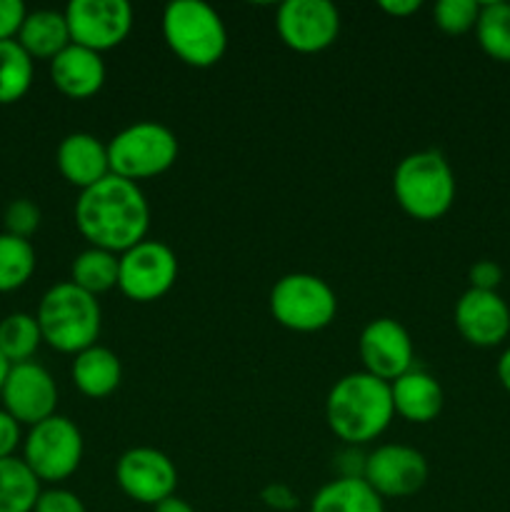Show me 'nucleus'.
Listing matches in <instances>:
<instances>
[{
    "instance_id": "nucleus-30",
    "label": "nucleus",
    "mask_w": 510,
    "mask_h": 512,
    "mask_svg": "<svg viewBox=\"0 0 510 512\" xmlns=\"http://www.w3.org/2000/svg\"><path fill=\"white\" fill-rule=\"evenodd\" d=\"M40 208L30 198H15L10 200L8 208L3 213L5 233L15 235V238L30 240V235L40 228Z\"/></svg>"
},
{
    "instance_id": "nucleus-19",
    "label": "nucleus",
    "mask_w": 510,
    "mask_h": 512,
    "mask_svg": "<svg viewBox=\"0 0 510 512\" xmlns=\"http://www.w3.org/2000/svg\"><path fill=\"white\" fill-rule=\"evenodd\" d=\"M390 395H393V410L403 420L415 425L433 423L440 415L445 403V395L435 375L425 370H408L398 380L390 383Z\"/></svg>"
},
{
    "instance_id": "nucleus-20",
    "label": "nucleus",
    "mask_w": 510,
    "mask_h": 512,
    "mask_svg": "<svg viewBox=\"0 0 510 512\" xmlns=\"http://www.w3.org/2000/svg\"><path fill=\"white\" fill-rule=\"evenodd\" d=\"M70 378L85 398L103 400L113 395L123 383V365L113 350L105 345H93L75 355Z\"/></svg>"
},
{
    "instance_id": "nucleus-4",
    "label": "nucleus",
    "mask_w": 510,
    "mask_h": 512,
    "mask_svg": "<svg viewBox=\"0 0 510 512\" xmlns=\"http://www.w3.org/2000/svg\"><path fill=\"white\" fill-rule=\"evenodd\" d=\"M455 173L440 150L405 155L393 173V193L405 215L433 223L448 215L455 203Z\"/></svg>"
},
{
    "instance_id": "nucleus-28",
    "label": "nucleus",
    "mask_w": 510,
    "mask_h": 512,
    "mask_svg": "<svg viewBox=\"0 0 510 512\" xmlns=\"http://www.w3.org/2000/svg\"><path fill=\"white\" fill-rule=\"evenodd\" d=\"M38 255L30 240L0 233V293H13L23 288L35 273Z\"/></svg>"
},
{
    "instance_id": "nucleus-7",
    "label": "nucleus",
    "mask_w": 510,
    "mask_h": 512,
    "mask_svg": "<svg viewBox=\"0 0 510 512\" xmlns=\"http://www.w3.org/2000/svg\"><path fill=\"white\" fill-rule=\"evenodd\" d=\"M270 315L293 333H318L338 315V295L313 273H288L270 288Z\"/></svg>"
},
{
    "instance_id": "nucleus-5",
    "label": "nucleus",
    "mask_w": 510,
    "mask_h": 512,
    "mask_svg": "<svg viewBox=\"0 0 510 512\" xmlns=\"http://www.w3.org/2000/svg\"><path fill=\"white\" fill-rule=\"evenodd\" d=\"M165 45L190 68H213L228 50V30L213 5L173 0L163 10Z\"/></svg>"
},
{
    "instance_id": "nucleus-12",
    "label": "nucleus",
    "mask_w": 510,
    "mask_h": 512,
    "mask_svg": "<svg viewBox=\"0 0 510 512\" xmlns=\"http://www.w3.org/2000/svg\"><path fill=\"white\" fill-rule=\"evenodd\" d=\"M115 480L130 500L155 508L175 495L178 470L163 450L130 448L115 463Z\"/></svg>"
},
{
    "instance_id": "nucleus-34",
    "label": "nucleus",
    "mask_w": 510,
    "mask_h": 512,
    "mask_svg": "<svg viewBox=\"0 0 510 512\" xmlns=\"http://www.w3.org/2000/svg\"><path fill=\"white\" fill-rule=\"evenodd\" d=\"M260 500H263L265 508L275 512H290L298 508V495H295V490L285 483L265 485L263 493H260Z\"/></svg>"
},
{
    "instance_id": "nucleus-40",
    "label": "nucleus",
    "mask_w": 510,
    "mask_h": 512,
    "mask_svg": "<svg viewBox=\"0 0 510 512\" xmlns=\"http://www.w3.org/2000/svg\"><path fill=\"white\" fill-rule=\"evenodd\" d=\"M8 373H10V363L3 358V355H0V390H3L5 378H8Z\"/></svg>"
},
{
    "instance_id": "nucleus-9",
    "label": "nucleus",
    "mask_w": 510,
    "mask_h": 512,
    "mask_svg": "<svg viewBox=\"0 0 510 512\" xmlns=\"http://www.w3.org/2000/svg\"><path fill=\"white\" fill-rule=\"evenodd\" d=\"M178 280V255L160 240L138 243L120 255L118 288L135 303H155L173 290Z\"/></svg>"
},
{
    "instance_id": "nucleus-22",
    "label": "nucleus",
    "mask_w": 510,
    "mask_h": 512,
    "mask_svg": "<svg viewBox=\"0 0 510 512\" xmlns=\"http://www.w3.org/2000/svg\"><path fill=\"white\" fill-rule=\"evenodd\" d=\"M308 512H385V505L363 478H335L313 495Z\"/></svg>"
},
{
    "instance_id": "nucleus-21",
    "label": "nucleus",
    "mask_w": 510,
    "mask_h": 512,
    "mask_svg": "<svg viewBox=\"0 0 510 512\" xmlns=\"http://www.w3.org/2000/svg\"><path fill=\"white\" fill-rule=\"evenodd\" d=\"M20 45L33 60H53L70 45V30L65 13L50 8L33 10L25 15L23 28L18 33Z\"/></svg>"
},
{
    "instance_id": "nucleus-17",
    "label": "nucleus",
    "mask_w": 510,
    "mask_h": 512,
    "mask_svg": "<svg viewBox=\"0 0 510 512\" xmlns=\"http://www.w3.org/2000/svg\"><path fill=\"white\" fill-rule=\"evenodd\" d=\"M105 78H108V70H105L103 55L75 43H70L63 53L50 60V80L65 98H93L105 85Z\"/></svg>"
},
{
    "instance_id": "nucleus-14",
    "label": "nucleus",
    "mask_w": 510,
    "mask_h": 512,
    "mask_svg": "<svg viewBox=\"0 0 510 512\" xmlns=\"http://www.w3.org/2000/svg\"><path fill=\"white\" fill-rule=\"evenodd\" d=\"M0 400H3L5 413L13 415L20 425L33 428V425L55 415L58 385H55L53 375L33 360L10 365V373L5 378L3 390H0Z\"/></svg>"
},
{
    "instance_id": "nucleus-27",
    "label": "nucleus",
    "mask_w": 510,
    "mask_h": 512,
    "mask_svg": "<svg viewBox=\"0 0 510 512\" xmlns=\"http://www.w3.org/2000/svg\"><path fill=\"white\" fill-rule=\"evenodd\" d=\"M475 38L485 55L500 63H510V3L503 0L480 3Z\"/></svg>"
},
{
    "instance_id": "nucleus-32",
    "label": "nucleus",
    "mask_w": 510,
    "mask_h": 512,
    "mask_svg": "<svg viewBox=\"0 0 510 512\" xmlns=\"http://www.w3.org/2000/svg\"><path fill=\"white\" fill-rule=\"evenodd\" d=\"M468 280L473 290L498 293V285L503 283V268L498 263H493V260H478V263L470 265Z\"/></svg>"
},
{
    "instance_id": "nucleus-13",
    "label": "nucleus",
    "mask_w": 510,
    "mask_h": 512,
    "mask_svg": "<svg viewBox=\"0 0 510 512\" xmlns=\"http://www.w3.org/2000/svg\"><path fill=\"white\" fill-rule=\"evenodd\" d=\"M428 460L410 445L388 443L365 458L363 480L380 498H410L428 483Z\"/></svg>"
},
{
    "instance_id": "nucleus-36",
    "label": "nucleus",
    "mask_w": 510,
    "mask_h": 512,
    "mask_svg": "<svg viewBox=\"0 0 510 512\" xmlns=\"http://www.w3.org/2000/svg\"><path fill=\"white\" fill-rule=\"evenodd\" d=\"M365 458L368 455L360 453L358 448L348 445V450L338 455V478H363L365 473Z\"/></svg>"
},
{
    "instance_id": "nucleus-31",
    "label": "nucleus",
    "mask_w": 510,
    "mask_h": 512,
    "mask_svg": "<svg viewBox=\"0 0 510 512\" xmlns=\"http://www.w3.org/2000/svg\"><path fill=\"white\" fill-rule=\"evenodd\" d=\"M33 512H88L85 503L75 493L65 488H50L43 490L35 503Z\"/></svg>"
},
{
    "instance_id": "nucleus-25",
    "label": "nucleus",
    "mask_w": 510,
    "mask_h": 512,
    "mask_svg": "<svg viewBox=\"0 0 510 512\" xmlns=\"http://www.w3.org/2000/svg\"><path fill=\"white\" fill-rule=\"evenodd\" d=\"M43 335L35 315L30 313H10L0 320V355L10 365L30 363L38 353Z\"/></svg>"
},
{
    "instance_id": "nucleus-38",
    "label": "nucleus",
    "mask_w": 510,
    "mask_h": 512,
    "mask_svg": "<svg viewBox=\"0 0 510 512\" xmlns=\"http://www.w3.org/2000/svg\"><path fill=\"white\" fill-rule=\"evenodd\" d=\"M153 512H195V510H193V505L188 503V500L173 495V498H168V500H163V503L155 505Z\"/></svg>"
},
{
    "instance_id": "nucleus-3",
    "label": "nucleus",
    "mask_w": 510,
    "mask_h": 512,
    "mask_svg": "<svg viewBox=\"0 0 510 512\" xmlns=\"http://www.w3.org/2000/svg\"><path fill=\"white\" fill-rule=\"evenodd\" d=\"M35 320L40 325L43 343H48L58 353L78 355L98 345L103 310L95 295L65 280L45 290Z\"/></svg>"
},
{
    "instance_id": "nucleus-8",
    "label": "nucleus",
    "mask_w": 510,
    "mask_h": 512,
    "mask_svg": "<svg viewBox=\"0 0 510 512\" xmlns=\"http://www.w3.org/2000/svg\"><path fill=\"white\" fill-rule=\"evenodd\" d=\"M83 433L65 415L33 425L23 440V460L40 483H63L83 463Z\"/></svg>"
},
{
    "instance_id": "nucleus-1",
    "label": "nucleus",
    "mask_w": 510,
    "mask_h": 512,
    "mask_svg": "<svg viewBox=\"0 0 510 512\" xmlns=\"http://www.w3.org/2000/svg\"><path fill=\"white\" fill-rule=\"evenodd\" d=\"M75 228L90 248L123 255L148 235L150 205L138 183L110 173L88 190H80L75 200Z\"/></svg>"
},
{
    "instance_id": "nucleus-2",
    "label": "nucleus",
    "mask_w": 510,
    "mask_h": 512,
    "mask_svg": "<svg viewBox=\"0 0 510 512\" xmlns=\"http://www.w3.org/2000/svg\"><path fill=\"white\" fill-rule=\"evenodd\" d=\"M393 395L390 383L365 373H350L335 380L325 398V423L345 445H368L380 438L393 423Z\"/></svg>"
},
{
    "instance_id": "nucleus-33",
    "label": "nucleus",
    "mask_w": 510,
    "mask_h": 512,
    "mask_svg": "<svg viewBox=\"0 0 510 512\" xmlns=\"http://www.w3.org/2000/svg\"><path fill=\"white\" fill-rule=\"evenodd\" d=\"M25 15H28V10L20 0H0V40L18 38Z\"/></svg>"
},
{
    "instance_id": "nucleus-10",
    "label": "nucleus",
    "mask_w": 510,
    "mask_h": 512,
    "mask_svg": "<svg viewBox=\"0 0 510 512\" xmlns=\"http://www.w3.org/2000/svg\"><path fill=\"white\" fill-rule=\"evenodd\" d=\"M63 13L70 43L95 53L118 48L133 30V8L128 0H73Z\"/></svg>"
},
{
    "instance_id": "nucleus-11",
    "label": "nucleus",
    "mask_w": 510,
    "mask_h": 512,
    "mask_svg": "<svg viewBox=\"0 0 510 512\" xmlns=\"http://www.w3.org/2000/svg\"><path fill=\"white\" fill-rule=\"evenodd\" d=\"M275 30L295 53H323L340 35V10L330 0H285L275 15Z\"/></svg>"
},
{
    "instance_id": "nucleus-16",
    "label": "nucleus",
    "mask_w": 510,
    "mask_h": 512,
    "mask_svg": "<svg viewBox=\"0 0 510 512\" xmlns=\"http://www.w3.org/2000/svg\"><path fill=\"white\" fill-rule=\"evenodd\" d=\"M455 328L475 348H495L510 335V308L498 293L468 288L455 303Z\"/></svg>"
},
{
    "instance_id": "nucleus-6",
    "label": "nucleus",
    "mask_w": 510,
    "mask_h": 512,
    "mask_svg": "<svg viewBox=\"0 0 510 512\" xmlns=\"http://www.w3.org/2000/svg\"><path fill=\"white\" fill-rule=\"evenodd\" d=\"M180 153L178 135L163 123L140 120L120 130L108 143L110 173L138 183L168 173Z\"/></svg>"
},
{
    "instance_id": "nucleus-18",
    "label": "nucleus",
    "mask_w": 510,
    "mask_h": 512,
    "mask_svg": "<svg viewBox=\"0 0 510 512\" xmlns=\"http://www.w3.org/2000/svg\"><path fill=\"white\" fill-rule=\"evenodd\" d=\"M55 165L65 183L78 190H88L90 185L110 175L108 145L100 143L93 133H70L55 150Z\"/></svg>"
},
{
    "instance_id": "nucleus-24",
    "label": "nucleus",
    "mask_w": 510,
    "mask_h": 512,
    "mask_svg": "<svg viewBox=\"0 0 510 512\" xmlns=\"http://www.w3.org/2000/svg\"><path fill=\"white\" fill-rule=\"evenodd\" d=\"M118 270L120 255L100 248H88L75 255L73 265H70V283L98 298V295L118 288Z\"/></svg>"
},
{
    "instance_id": "nucleus-29",
    "label": "nucleus",
    "mask_w": 510,
    "mask_h": 512,
    "mask_svg": "<svg viewBox=\"0 0 510 512\" xmlns=\"http://www.w3.org/2000/svg\"><path fill=\"white\" fill-rule=\"evenodd\" d=\"M480 15V3L475 0H438L433 8V23L445 35H463L475 30Z\"/></svg>"
},
{
    "instance_id": "nucleus-23",
    "label": "nucleus",
    "mask_w": 510,
    "mask_h": 512,
    "mask_svg": "<svg viewBox=\"0 0 510 512\" xmlns=\"http://www.w3.org/2000/svg\"><path fill=\"white\" fill-rule=\"evenodd\" d=\"M40 493V480L23 458L0 460V512H33Z\"/></svg>"
},
{
    "instance_id": "nucleus-35",
    "label": "nucleus",
    "mask_w": 510,
    "mask_h": 512,
    "mask_svg": "<svg viewBox=\"0 0 510 512\" xmlns=\"http://www.w3.org/2000/svg\"><path fill=\"white\" fill-rule=\"evenodd\" d=\"M20 440H23L20 423L13 418V415H8L3 408H0V460L13 458Z\"/></svg>"
},
{
    "instance_id": "nucleus-37",
    "label": "nucleus",
    "mask_w": 510,
    "mask_h": 512,
    "mask_svg": "<svg viewBox=\"0 0 510 512\" xmlns=\"http://www.w3.org/2000/svg\"><path fill=\"white\" fill-rule=\"evenodd\" d=\"M420 8H423L420 0H383V3H380V10L393 15V18H408V15L418 13Z\"/></svg>"
},
{
    "instance_id": "nucleus-26",
    "label": "nucleus",
    "mask_w": 510,
    "mask_h": 512,
    "mask_svg": "<svg viewBox=\"0 0 510 512\" xmlns=\"http://www.w3.org/2000/svg\"><path fill=\"white\" fill-rule=\"evenodd\" d=\"M33 58L18 40H0V105L18 103L33 85Z\"/></svg>"
},
{
    "instance_id": "nucleus-39",
    "label": "nucleus",
    "mask_w": 510,
    "mask_h": 512,
    "mask_svg": "<svg viewBox=\"0 0 510 512\" xmlns=\"http://www.w3.org/2000/svg\"><path fill=\"white\" fill-rule=\"evenodd\" d=\"M495 373H498L500 385L510 393V348L498 358V368H495Z\"/></svg>"
},
{
    "instance_id": "nucleus-15",
    "label": "nucleus",
    "mask_w": 510,
    "mask_h": 512,
    "mask_svg": "<svg viewBox=\"0 0 510 512\" xmlns=\"http://www.w3.org/2000/svg\"><path fill=\"white\" fill-rule=\"evenodd\" d=\"M358 353L365 373L393 383L400 375L413 370V338L403 323L393 318H375L363 328Z\"/></svg>"
}]
</instances>
